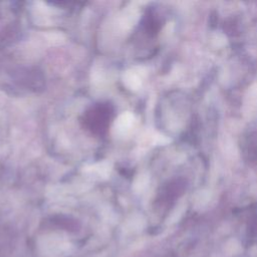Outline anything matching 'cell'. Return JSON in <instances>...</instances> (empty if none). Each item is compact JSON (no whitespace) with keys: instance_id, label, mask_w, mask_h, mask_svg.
<instances>
[{"instance_id":"6da1fadb","label":"cell","mask_w":257,"mask_h":257,"mask_svg":"<svg viewBox=\"0 0 257 257\" xmlns=\"http://www.w3.org/2000/svg\"><path fill=\"white\" fill-rule=\"evenodd\" d=\"M132 119H133V117L128 113L120 115L116 121L117 131L121 132V133H125L126 131H128V127L132 123Z\"/></svg>"}]
</instances>
